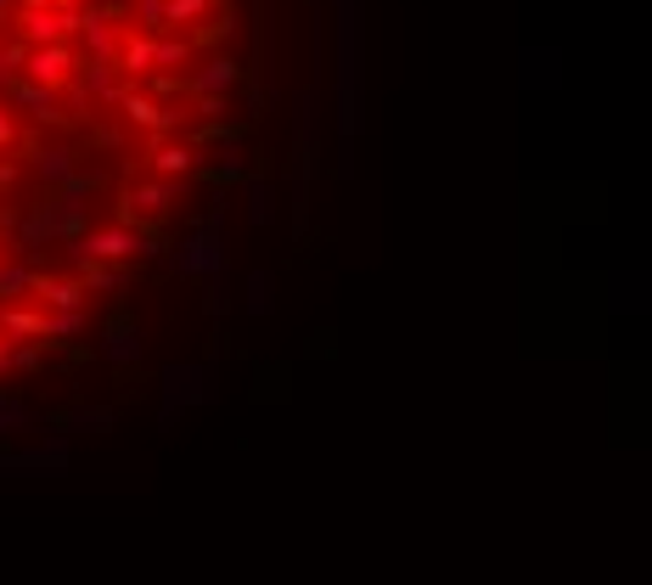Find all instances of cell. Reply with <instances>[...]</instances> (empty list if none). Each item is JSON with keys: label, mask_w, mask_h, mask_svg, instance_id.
<instances>
[{"label": "cell", "mask_w": 652, "mask_h": 585, "mask_svg": "<svg viewBox=\"0 0 652 585\" xmlns=\"http://www.w3.org/2000/svg\"><path fill=\"white\" fill-rule=\"evenodd\" d=\"M62 254H68V265H84V260L124 265V260H158V254H163V242L152 236V225H141V220L119 214V220H108V225H90L84 236L62 242Z\"/></svg>", "instance_id": "1"}, {"label": "cell", "mask_w": 652, "mask_h": 585, "mask_svg": "<svg viewBox=\"0 0 652 585\" xmlns=\"http://www.w3.org/2000/svg\"><path fill=\"white\" fill-rule=\"evenodd\" d=\"M225 203L209 214V220H198L192 231H185V242L174 248V271L185 276V282H220L225 276Z\"/></svg>", "instance_id": "2"}, {"label": "cell", "mask_w": 652, "mask_h": 585, "mask_svg": "<svg viewBox=\"0 0 652 585\" xmlns=\"http://www.w3.org/2000/svg\"><path fill=\"white\" fill-rule=\"evenodd\" d=\"M209 400H214V372H209V366H169V372H163V405H158V423L169 428L180 411L209 405Z\"/></svg>", "instance_id": "3"}, {"label": "cell", "mask_w": 652, "mask_h": 585, "mask_svg": "<svg viewBox=\"0 0 652 585\" xmlns=\"http://www.w3.org/2000/svg\"><path fill=\"white\" fill-rule=\"evenodd\" d=\"M180 186L185 181H169V175H152V181H124V192H119V214H130V220H141V225H158L169 209H174V198H180Z\"/></svg>", "instance_id": "4"}, {"label": "cell", "mask_w": 652, "mask_h": 585, "mask_svg": "<svg viewBox=\"0 0 652 585\" xmlns=\"http://www.w3.org/2000/svg\"><path fill=\"white\" fill-rule=\"evenodd\" d=\"M147 170L152 175H169V181H192V175L209 170V152L192 135H169V141H152L147 147Z\"/></svg>", "instance_id": "5"}, {"label": "cell", "mask_w": 652, "mask_h": 585, "mask_svg": "<svg viewBox=\"0 0 652 585\" xmlns=\"http://www.w3.org/2000/svg\"><path fill=\"white\" fill-rule=\"evenodd\" d=\"M79 68H84L79 46H73V40H57V46H34V51H29L23 79H34V85H57V91H68L73 79H79Z\"/></svg>", "instance_id": "6"}, {"label": "cell", "mask_w": 652, "mask_h": 585, "mask_svg": "<svg viewBox=\"0 0 652 585\" xmlns=\"http://www.w3.org/2000/svg\"><path fill=\"white\" fill-rule=\"evenodd\" d=\"M242 85V68L231 62V57H203V62H192V73H185V97H231Z\"/></svg>", "instance_id": "7"}, {"label": "cell", "mask_w": 652, "mask_h": 585, "mask_svg": "<svg viewBox=\"0 0 652 585\" xmlns=\"http://www.w3.org/2000/svg\"><path fill=\"white\" fill-rule=\"evenodd\" d=\"M7 97H12V108L29 113L34 124H68V119H73V113L62 108V91H57V85H34V79H18Z\"/></svg>", "instance_id": "8"}, {"label": "cell", "mask_w": 652, "mask_h": 585, "mask_svg": "<svg viewBox=\"0 0 652 585\" xmlns=\"http://www.w3.org/2000/svg\"><path fill=\"white\" fill-rule=\"evenodd\" d=\"M79 85H84V97L90 102H119L124 97V85H130V73L119 68V62H108V57H84V68H79Z\"/></svg>", "instance_id": "9"}, {"label": "cell", "mask_w": 652, "mask_h": 585, "mask_svg": "<svg viewBox=\"0 0 652 585\" xmlns=\"http://www.w3.org/2000/svg\"><path fill=\"white\" fill-rule=\"evenodd\" d=\"M84 276L79 271H40L34 276V299L46 304V310H84Z\"/></svg>", "instance_id": "10"}, {"label": "cell", "mask_w": 652, "mask_h": 585, "mask_svg": "<svg viewBox=\"0 0 652 585\" xmlns=\"http://www.w3.org/2000/svg\"><path fill=\"white\" fill-rule=\"evenodd\" d=\"M0 332H7V339H46V304L40 299H7L0 304Z\"/></svg>", "instance_id": "11"}, {"label": "cell", "mask_w": 652, "mask_h": 585, "mask_svg": "<svg viewBox=\"0 0 652 585\" xmlns=\"http://www.w3.org/2000/svg\"><path fill=\"white\" fill-rule=\"evenodd\" d=\"M102 361H108L113 372L141 366V326H136V321H113V326L102 332Z\"/></svg>", "instance_id": "12"}, {"label": "cell", "mask_w": 652, "mask_h": 585, "mask_svg": "<svg viewBox=\"0 0 652 585\" xmlns=\"http://www.w3.org/2000/svg\"><path fill=\"white\" fill-rule=\"evenodd\" d=\"M57 242V209L51 203H34L29 214H23V225H18V236H12V248H18V254H40V248H51Z\"/></svg>", "instance_id": "13"}, {"label": "cell", "mask_w": 652, "mask_h": 585, "mask_svg": "<svg viewBox=\"0 0 652 585\" xmlns=\"http://www.w3.org/2000/svg\"><path fill=\"white\" fill-rule=\"evenodd\" d=\"M119 68H124L130 79L158 73V34H152V29H130V34H124V51H119Z\"/></svg>", "instance_id": "14"}, {"label": "cell", "mask_w": 652, "mask_h": 585, "mask_svg": "<svg viewBox=\"0 0 652 585\" xmlns=\"http://www.w3.org/2000/svg\"><path fill=\"white\" fill-rule=\"evenodd\" d=\"M34 175H40V186H68L79 175V152L73 147H40L34 152Z\"/></svg>", "instance_id": "15"}, {"label": "cell", "mask_w": 652, "mask_h": 585, "mask_svg": "<svg viewBox=\"0 0 652 585\" xmlns=\"http://www.w3.org/2000/svg\"><path fill=\"white\" fill-rule=\"evenodd\" d=\"M198 62V34L192 29H163L158 34V68L163 73H180V68H192Z\"/></svg>", "instance_id": "16"}, {"label": "cell", "mask_w": 652, "mask_h": 585, "mask_svg": "<svg viewBox=\"0 0 652 585\" xmlns=\"http://www.w3.org/2000/svg\"><path fill=\"white\" fill-rule=\"evenodd\" d=\"M34 265H29V254H12V260H0V304L7 299H34Z\"/></svg>", "instance_id": "17"}, {"label": "cell", "mask_w": 652, "mask_h": 585, "mask_svg": "<svg viewBox=\"0 0 652 585\" xmlns=\"http://www.w3.org/2000/svg\"><path fill=\"white\" fill-rule=\"evenodd\" d=\"M209 175H214V181H242V175H248V152H242L237 135H225V141L209 147Z\"/></svg>", "instance_id": "18"}, {"label": "cell", "mask_w": 652, "mask_h": 585, "mask_svg": "<svg viewBox=\"0 0 652 585\" xmlns=\"http://www.w3.org/2000/svg\"><path fill=\"white\" fill-rule=\"evenodd\" d=\"M220 18V0H169V29H209Z\"/></svg>", "instance_id": "19"}, {"label": "cell", "mask_w": 652, "mask_h": 585, "mask_svg": "<svg viewBox=\"0 0 652 585\" xmlns=\"http://www.w3.org/2000/svg\"><path fill=\"white\" fill-rule=\"evenodd\" d=\"M57 428H73V434H108V428H113V405H73L68 416H57Z\"/></svg>", "instance_id": "20"}, {"label": "cell", "mask_w": 652, "mask_h": 585, "mask_svg": "<svg viewBox=\"0 0 652 585\" xmlns=\"http://www.w3.org/2000/svg\"><path fill=\"white\" fill-rule=\"evenodd\" d=\"M79 276H84V288L90 293H124V265H108V260H84V265H73Z\"/></svg>", "instance_id": "21"}, {"label": "cell", "mask_w": 652, "mask_h": 585, "mask_svg": "<svg viewBox=\"0 0 652 585\" xmlns=\"http://www.w3.org/2000/svg\"><path fill=\"white\" fill-rule=\"evenodd\" d=\"M84 332V310H46V344H73Z\"/></svg>", "instance_id": "22"}, {"label": "cell", "mask_w": 652, "mask_h": 585, "mask_svg": "<svg viewBox=\"0 0 652 585\" xmlns=\"http://www.w3.org/2000/svg\"><path fill=\"white\" fill-rule=\"evenodd\" d=\"M130 29H152V34H163L169 29V0H130Z\"/></svg>", "instance_id": "23"}, {"label": "cell", "mask_w": 652, "mask_h": 585, "mask_svg": "<svg viewBox=\"0 0 652 585\" xmlns=\"http://www.w3.org/2000/svg\"><path fill=\"white\" fill-rule=\"evenodd\" d=\"M7 361H12V372H40L46 366V339H7Z\"/></svg>", "instance_id": "24"}, {"label": "cell", "mask_w": 652, "mask_h": 585, "mask_svg": "<svg viewBox=\"0 0 652 585\" xmlns=\"http://www.w3.org/2000/svg\"><path fill=\"white\" fill-rule=\"evenodd\" d=\"M23 428H34V411H29L18 394H0V440H12V434H23Z\"/></svg>", "instance_id": "25"}, {"label": "cell", "mask_w": 652, "mask_h": 585, "mask_svg": "<svg viewBox=\"0 0 652 585\" xmlns=\"http://www.w3.org/2000/svg\"><path fill=\"white\" fill-rule=\"evenodd\" d=\"M34 462H40V473H68V440H62V434L40 440V445H34Z\"/></svg>", "instance_id": "26"}, {"label": "cell", "mask_w": 652, "mask_h": 585, "mask_svg": "<svg viewBox=\"0 0 652 585\" xmlns=\"http://www.w3.org/2000/svg\"><path fill=\"white\" fill-rule=\"evenodd\" d=\"M270 304H275V282H270L264 271H253V276H248V310H253V315H264Z\"/></svg>", "instance_id": "27"}, {"label": "cell", "mask_w": 652, "mask_h": 585, "mask_svg": "<svg viewBox=\"0 0 652 585\" xmlns=\"http://www.w3.org/2000/svg\"><path fill=\"white\" fill-rule=\"evenodd\" d=\"M248 214H253V225H264V220L275 214V198H270L264 181H248Z\"/></svg>", "instance_id": "28"}, {"label": "cell", "mask_w": 652, "mask_h": 585, "mask_svg": "<svg viewBox=\"0 0 652 585\" xmlns=\"http://www.w3.org/2000/svg\"><path fill=\"white\" fill-rule=\"evenodd\" d=\"M29 51H34V46H29L23 34H18V40H7V46H0V68L23 79V62H29Z\"/></svg>", "instance_id": "29"}, {"label": "cell", "mask_w": 652, "mask_h": 585, "mask_svg": "<svg viewBox=\"0 0 652 585\" xmlns=\"http://www.w3.org/2000/svg\"><path fill=\"white\" fill-rule=\"evenodd\" d=\"M18 147V108L12 97H0V152H12Z\"/></svg>", "instance_id": "30"}, {"label": "cell", "mask_w": 652, "mask_h": 585, "mask_svg": "<svg viewBox=\"0 0 652 585\" xmlns=\"http://www.w3.org/2000/svg\"><path fill=\"white\" fill-rule=\"evenodd\" d=\"M203 310H209L214 321L225 315V288H220V282H209V293H203Z\"/></svg>", "instance_id": "31"}, {"label": "cell", "mask_w": 652, "mask_h": 585, "mask_svg": "<svg viewBox=\"0 0 652 585\" xmlns=\"http://www.w3.org/2000/svg\"><path fill=\"white\" fill-rule=\"evenodd\" d=\"M18 186V163H7V158H0V198H7Z\"/></svg>", "instance_id": "32"}, {"label": "cell", "mask_w": 652, "mask_h": 585, "mask_svg": "<svg viewBox=\"0 0 652 585\" xmlns=\"http://www.w3.org/2000/svg\"><path fill=\"white\" fill-rule=\"evenodd\" d=\"M12 18H18V7H12V0H0V34L12 29Z\"/></svg>", "instance_id": "33"}, {"label": "cell", "mask_w": 652, "mask_h": 585, "mask_svg": "<svg viewBox=\"0 0 652 585\" xmlns=\"http://www.w3.org/2000/svg\"><path fill=\"white\" fill-rule=\"evenodd\" d=\"M18 7H29V12H46V7H57V0H18Z\"/></svg>", "instance_id": "34"}, {"label": "cell", "mask_w": 652, "mask_h": 585, "mask_svg": "<svg viewBox=\"0 0 652 585\" xmlns=\"http://www.w3.org/2000/svg\"><path fill=\"white\" fill-rule=\"evenodd\" d=\"M12 372V361H7V339H0V377H7Z\"/></svg>", "instance_id": "35"}, {"label": "cell", "mask_w": 652, "mask_h": 585, "mask_svg": "<svg viewBox=\"0 0 652 585\" xmlns=\"http://www.w3.org/2000/svg\"><path fill=\"white\" fill-rule=\"evenodd\" d=\"M57 7H68V12H84V7H90V0H57Z\"/></svg>", "instance_id": "36"}]
</instances>
